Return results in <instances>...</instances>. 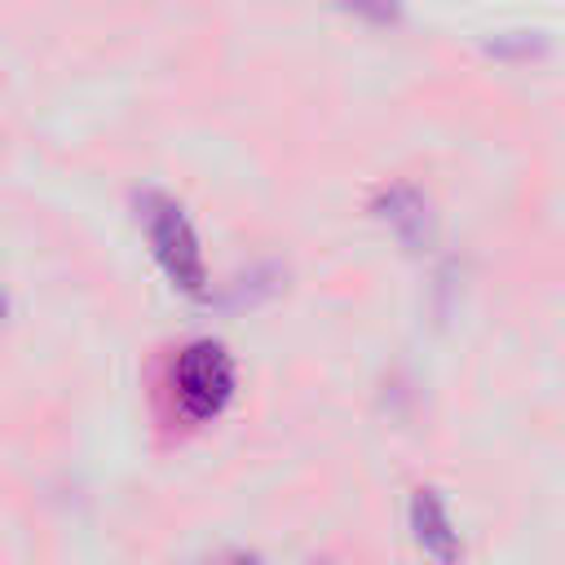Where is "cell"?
I'll return each mask as SVG.
<instances>
[{
	"instance_id": "cell-1",
	"label": "cell",
	"mask_w": 565,
	"mask_h": 565,
	"mask_svg": "<svg viewBox=\"0 0 565 565\" xmlns=\"http://www.w3.org/2000/svg\"><path fill=\"white\" fill-rule=\"evenodd\" d=\"M137 216L150 234V247H154V260L163 265V274L185 296H207V260H203V247H199V234H194L185 207L163 190H141Z\"/></svg>"
},
{
	"instance_id": "cell-2",
	"label": "cell",
	"mask_w": 565,
	"mask_h": 565,
	"mask_svg": "<svg viewBox=\"0 0 565 565\" xmlns=\"http://www.w3.org/2000/svg\"><path fill=\"white\" fill-rule=\"evenodd\" d=\"M172 393L190 419H212L234 397V358L221 340H190L172 362Z\"/></svg>"
},
{
	"instance_id": "cell-3",
	"label": "cell",
	"mask_w": 565,
	"mask_h": 565,
	"mask_svg": "<svg viewBox=\"0 0 565 565\" xmlns=\"http://www.w3.org/2000/svg\"><path fill=\"white\" fill-rule=\"evenodd\" d=\"M371 212L406 247H424L433 238V207H428V194L415 181H388V185H380L375 199H371Z\"/></svg>"
},
{
	"instance_id": "cell-4",
	"label": "cell",
	"mask_w": 565,
	"mask_h": 565,
	"mask_svg": "<svg viewBox=\"0 0 565 565\" xmlns=\"http://www.w3.org/2000/svg\"><path fill=\"white\" fill-rule=\"evenodd\" d=\"M411 534L437 565H459V530L433 486H419L411 494Z\"/></svg>"
},
{
	"instance_id": "cell-5",
	"label": "cell",
	"mask_w": 565,
	"mask_h": 565,
	"mask_svg": "<svg viewBox=\"0 0 565 565\" xmlns=\"http://www.w3.org/2000/svg\"><path fill=\"white\" fill-rule=\"evenodd\" d=\"M0 313H4V296H0Z\"/></svg>"
}]
</instances>
